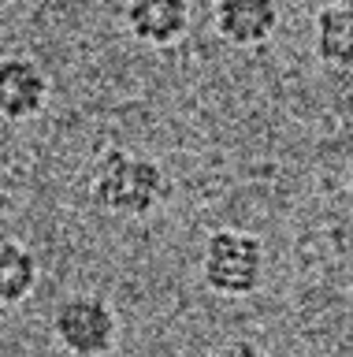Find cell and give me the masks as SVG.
I'll list each match as a JSON object with an SVG mask.
<instances>
[{"mask_svg":"<svg viewBox=\"0 0 353 357\" xmlns=\"http://www.w3.org/2000/svg\"><path fill=\"white\" fill-rule=\"evenodd\" d=\"M313 52L331 71H353V4H327L316 11Z\"/></svg>","mask_w":353,"mask_h":357,"instance_id":"cell-7","label":"cell"},{"mask_svg":"<svg viewBox=\"0 0 353 357\" xmlns=\"http://www.w3.org/2000/svg\"><path fill=\"white\" fill-rule=\"evenodd\" d=\"M15 194H19L15 175H12V167H8V160L0 156V216H4V212H12V205H15Z\"/></svg>","mask_w":353,"mask_h":357,"instance_id":"cell-10","label":"cell"},{"mask_svg":"<svg viewBox=\"0 0 353 357\" xmlns=\"http://www.w3.org/2000/svg\"><path fill=\"white\" fill-rule=\"evenodd\" d=\"M41 264L30 245L0 238V309H15L38 290Z\"/></svg>","mask_w":353,"mask_h":357,"instance_id":"cell-8","label":"cell"},{"mask_svg":"<svg viewBox=\"0 0 353 357\" xmlns=\"http://www.w3.org/2000/svg\"><path fill=\"white\" fill-rule=\"evenodd\" d=\"M52 82L34 56L8 52L0 56V119L30 123L49 108Z\"/></svg>","mask_w":353,"mask_h":357,"instance_id":"cell-4","label":"cell"},{"mask_svg":"<svg viewBox=\"0 0 353 357\" xmlns=\"http://www.w3.org/2000/svg\"><path fill=\"white\" fill-rule=\"evenodd\" d=\"M212 30L230 49H260L279 30V0H216Z\"/></svg>","mask_w":353,"mask_h":357,"instance_id":"cell-6","label":"cell"},{"mask_svg":"<svg viewBox=\"0 0 353 357\" xmlns=\"http://www.w3.org/2000/svg\"><path fill=\"white\" fill-rule=\"evenodd\" d=\"M268 250L264 238L238 227H216L201 245V283L216 298H249L264 287Z\"/></svg>","mask_w":353,"mask_h":357,"instance_id":"cell-2","label":"cell"},{"mask_svg":"<svg viewBox=\"0 0 353 357\" xmlns=\"http://www.w3.org/2000/svg\"><path fill=\"white\" fill-rule=\"evenodd\" d=\"M86 194H90V205L104 216L146 220L171 197V178L149 153L112 145L93 160L86 175Z\"/></svg>","mask_w":353,"mask_h":357,"instance_id":"cell-1","label":"cell"},{"mask_svg":"<svg viewBox=\"0 0 353 357\" xmlns=\"http://www.w3.org/2000/svg\"><path fill=\"white\" fill-rule=\"evenodd\" d=\"M52 339L71 357H108L119 342V312L104 294H63L52 309Z\"/></svg>","mask_w":353,"mask_h":357,"instance_id":"cell-3","label":"cell"},{"mask_svg":"<svg viewBox=\"0 0 353 357\" xmlns=\"http://www.w3.org/2000/svg\"><path fill=\"white\" fill-rule=\"evenodd\" d=\"M123 26L146 49H171L194 26L190 0H127Z\"/></svg>","mask_w":353,"mask_h":357,"instance_id":"cell-5","label":"cell"},{"mask_svg":"<svg viewBox=\"0 0 353 357\" xmlns=\"http://www.w3.org/2000/svg\"><path fill=\"white\" fill-rule=\"evenodd\" d=\"M208 357H268V354H264L257 342H249V339H230L223 346H216Z\"/></svg>","mask_w":353,"mask_h":357,"instance_id":"cell-9","label":"cell"},{"mask_svg":"<svg viewBox=\"0 0 353 357\" xmlns=\"http://www.w3.org/2000/svg\"><path fill=\"white\" fill-rule=\"evenodd\" d=\"M190 4H194V0H190Z\"/></svg>","mask_w":353,"mask_h":357,"instance_id":"cell-12","label":"cell"},{"mask_svg":"<svg viewBox=\"0 0 353 357\" xmlns=\"http://www.w3.org/2000/svg\"><path fill=\"white\" fill-rule=\"evenodd\" d=\"M346 197H350V205H353V160H350V175H346Z\"/></svg>","mask_w":353,"mask_h":357,"instance_id":"cell-11","label":"cell"}]
</instances>
